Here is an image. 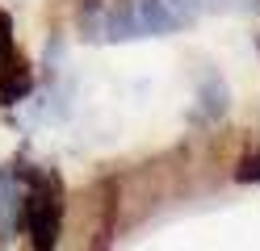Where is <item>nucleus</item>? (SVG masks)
Returning a JSON list of instances; mask_svg holds the SVG:
<instances>
[{
	"mask_svg": "<svg viewBox=\"0 0 260 251\" xmlns=\"http://www.w3.org/2000/svg\"><path fill=\"white\" fill-rule=\"evenodd\" d=\"M159 5H164V13H168L172 33H181V29H189V25H198V17L206 13V0H159Z\"/></svg>",
	"mask_w": 260,
	"mask_h": 251,
	"instance_id": "5",
	"label": "nucleus"
},
{
	"mask_svg": "<svg viewBox=\"0 0 260 251\" xmlns=\"http://www.w3.org/2000/svg\"><path fill=\"white\" fill-rule=\"evenodd\" d=\"M235 180H239V184H260V151L239 155V163H235Z\"/></svg>",
	"mask_w": 260,
	"mask_h": 251,
	"instance_id": "6",
	"label": "nucleus"
},
{
	"mask_svg": "<svg viewBox=\"0 0 260 251\" xmlns=\"http://www.w3.org/2000/svg\"><path fill=\"white\" fill-rule=\"evenodd\" d=\"M34 92V71H29V59L17 46L0 59V105H21Z\"/></svg>",
	"mask_w": 260,
	"mask_h": 251,
	"instance_id": "3",
	"label": "nucleus"
},
{
	"mask_svg": "<svg viewBox=\"0 0 260 251\" xmlns=\"http://www.w3.org/2000/svg\"><path fill=\"white\" fill-rule=\"evenodd\" d=\"M248 0H206V9H214V13H226V9H243Z\"/></svg>",
	"mask_w": 260,
	"mask_h": 251,
	"instance_id": "8",
	"label": "nucleus"
},
{
	"mask_svg": "<svg viewBox=\"0 0 260 251\" xmlns=\"http://www.w3.org/2000/svg\"><path fill=\"white\" fill-rule=\"evenodd\" d=\"M68 213V189L51 167H21V230L29 234V247L51 251L63 234Z\"/></svg>",
	"mask_w": 260,
	"mask_h": 251,
	"instance_id": "1",
	"label": "nucleus"
},
{
	"mask_svg": "<svg viewBox=\"0 0 260 251\" xmlns=\"http://www.w3.org/2000/svg\"><path fill=\"white\" fill-rule=\"evenodd\" d=\"M13 46H17V38H13V13L0 5V59H5Z\"/></svg>",
	"mask_w": 260,
	"mask_h": 251,
	"instance_id": "7",
	"label": "nucleus"
},
{
	"mask_svg": "<svg viewBox=\"0 0 260 251\" xmlns=\"http://www.w3.org/2000/svg\"><path fill=\"white\" fill-rule=\"evenodd\" d=\"M226 109H231V88H226V80L214 71V67H206L202 80H198V92H193L189 122L193 126H214V122L226 117Z\"/></svg>",
	"mask_w": 260,
	"mask_h": 251,
	"instance_id": "2",
	"label": "nucleus"
},
{
	"mask_svg": "<svg viewBox=\"0 0 260 251\" xmlns=\"http://www.w3.org/2000/svg\"><path fill=\"white\" fill-rule=\"evenodd\" d=\"M21 230V167H0V239Z\"/></svg>",
	"mask_w": 260,
	"mask_h": 251,
	"instance_id": "4",
	"label": "nucleus"
}]
</instances>
